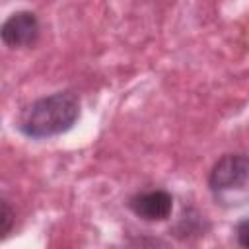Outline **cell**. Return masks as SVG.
I'll return each mask as SVG.
<instances>
[{
	"mask_svg": "<svg viewBox=\"0 0 249 249\" xmlns=\"http://www.w3.org/2000/svg\"><path fill=\"white\" fill-rule=\"evenodd\" d=\"M210 189L218 195L239 191L249 183V160L241 154L224 156L210 171Z\"/></svg>",
	"mask_w": 249,
	"mask_h": 249,
	"instance_id": "7a4b0ae2",
	"label": "cell"
},
{
	"mask_svg": "<svg viewBox=\"0 0 249 249\" xmlns=\"http://www.w3.org/2000/svg\"><path fill=\"white\" fill-rule=\"evenodd\" d=\"M235 233H237V241L243 247H249V220L239 222L237 228H235Z\"/></svg>",
	"mask_w": 249,
	"mask_h": 249,
	"instance_id": "8992f818",
	"label": "cell"
},
{
	"mask_svg": "<svg viewBox=\"0 0 249 249\" xmlns=\"http://www.w3.org/2000/svg\"><path fill=\"white\" fill-rule=\"evenodd\" d=\"M80 117L78 97L70 91H56L53 95L33 101L19 119V128L31 138H49L72 128Z\"/></svg>",
	"mask_w": 249,
	"mask_h": 249,
	"instance_id": "6da1fadb",
	"label": "cell"
},
{
	"mask_svg": "<svg viewBox=\"0 0 249 249\" xmlns=\"http://www.w3.org/2000/svg\"><path fill=\"white\" fill-rule=\"evenodd\" d=\"M12 222H14V214H12L10 206H8V202L2 200V214H0V224H2L0 226V233H2V237L8 235V231L12 228Z\"/></svg>",
	"mask_w": 249,
	"mask_h": 249,
	"instance_id": "5b68a950",
	"label": "cell"
},
{
	"mask_svg": "<svg viewBox=\"0 0 249 249\" xmlns=\"http://www.w3.org/2000/svg\"><path fill=\"white\" fill-rule=\"evenodd\" d=\"M39 37V21L33 12H16L2 25V41L12 47H29Z\"/></svg>",
	"mask_w": 249,
	"mask_h": 249,
	"instance_id": "3957f363",
	"label": "cell"
},
{
	"mask_svg": "<svg viewBox=\"0 0 249 249\" xmlns=\"http://www.w3.org/2000/svg\"><path fill=\"white\" fill-rule=\"evenodd\" d=\"M128 206L136 216H140L148 222H160L171 214L173 198L167 191L156 189V191H146V193L132 196L128 200Z\"/></svg>",
	"mask_w": 249,
	"mask_h": 249,
	"instance_id": "277c9868",
	"label": "cell"
}]
</instances>
